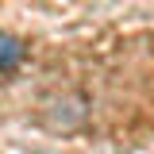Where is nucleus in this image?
<instances>
[{
  "mask_svg": "<svg viewBox=\"0 0 154 154\" xmlns=\"http://www.w3.org/2000/svg\"><path fill=\"white\" fill-rule=\"evenodd\" d=\"M27 54V46H23V38L8 35V31H0V73H12L19 62Z\"/></svg>",
  "mask_w": 154,
  "mask_h": 154,
  "instance_id": "nucleus-1",
  "label": "nucleus"
}]
</instances>
